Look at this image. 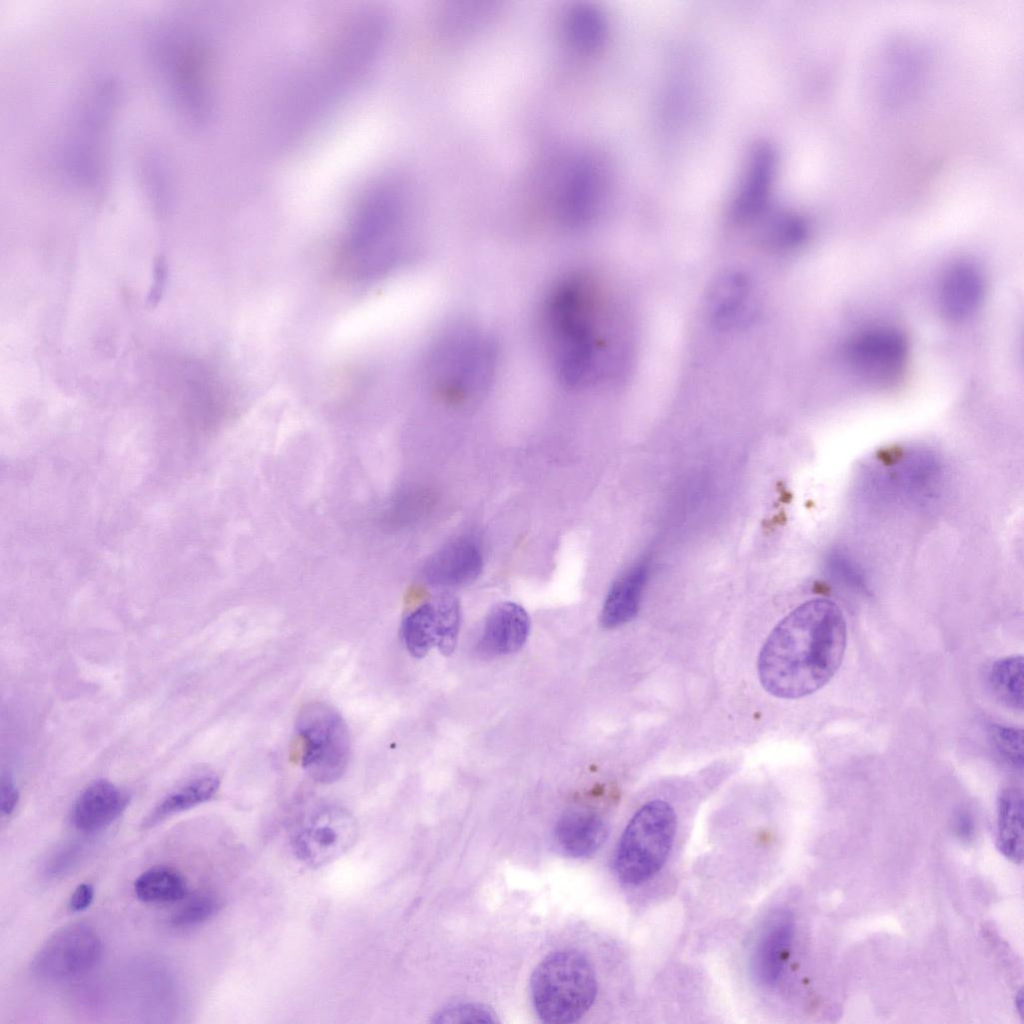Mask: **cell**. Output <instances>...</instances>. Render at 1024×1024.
<instances>
[{"mask_svg":"<svg viewBox=\"0 0 1024 1024\" xmlns=\"http://www.w3.org/2000/svg\"><path fill=\"white\" fill-rule=\"evenodd\" d=\"M997 847L1010 861L1023 860V799L1021 790L1004 789L997 804Z\"/></svg>","mask_w":1024,"mask_h":1024,"instance_id":"20","label":"cell"},{"mask_svg":"<svg viewBox=\"0 0 1024 1024\" xmlns=\"http://www.w3.org/2000/svg\"><path fill=\"white\" fill-rule=\"evenodd\" d=\"M496 1017L493 1011L478 1003H457L451 1004L434 1016L435 1023H494Z\"/></svg>","mask_w":1024,"mask_h":1024,"instance_id":"26","label":"cell"},{"mask_svg":"<svg viewBox=\"0 0 1024 1024\" xmlns=\"http://www.w3.org/2000/svg\"><path fill=\"white\" fill-rule=\"evenodd\" d=\"M597 978L589 959L574 949L546 956L530 979L535 1013L545 1023L565 1024L580 1020L593 1005Z\"/></svg>","mask_w":1024,"mask_h":1024,"instance_id":"3","label":"cell"},{"mask_svg":"<svg viewBox=\"0 0 1024 1024\" xmlns=\"http://www.w3.org/2000/svg\"><path fill=\"white\" fill-rule=\"evenodd\" d=\"M795 931L790 911L773 912L762 926L751 953V971L764 986L779 980L788 959Z\"/></svg>","mask_w":1024,"mask_h":1024,"instance_id":"12","label":"cell"},{"mask_svg":"<svg viewBox=\"0 0 1024 1024\" xmlns=\"http://www.w3.org/2000/svg\"><path fill=\"white\" fill-rule=\"evenodd\" d=\"M598 299L589 277L573 274L551 291L544 309L548 347L559 377L582 386L605 372V340L599 328Z\"/></svg>","mask_w":1024,"mask_h":1024,"instance_id":"2","label":"cell"},{"mask_svg":"<svg viewBox=\"0 0 1024 1024\" xmlns=\"http://www.w3.org/2000/svg\"><path fill=\"white\" fill-rule=\"evenodd\" d=\"M296 734L302 746L301 764L312 779L330 784L343 776L350 739L338 711L322 702L306 704L297 716Z\"/></svg>","mask_w":1024,"mask_h":1024,"instance_id":"5","label":"cell"},{"mask_svg":"<svg viewBox=\"0 0 1024 1024\" xmlns=\"http://www.w3.org/2000/svg\"><path fill=\"white\" fill-rule=\"evenodd\" d=\"M399 249L394 215L380 204L363 211L355 221L341 250V260L351 276L369 278L386 270Z\"/></svg>","mask_w":1024,"mask_h":1024,"instance_id":"6","label":"cell"},{"mask_svg":"<svg viewBox=\"0 0 1024 1024\" xmlns=\"http://www.w3.org/2000/svg\"><path fill=\"white\" fill-rule=\"evenodd\" d=\"M82 850L79 846L69 845L60 849L49 860L46 866L48 876L57 878L65 875L79 862Z\"/></svg>","mask_w":1024,"mask_h":1024,"instance_id":"29","label":"cell"},{"mask_svg":"<svg viewBox=\"0 0 1024 1024\" xmlns=\"http://www.w3.org/2000/svg\"><path fill=\"white\" fill-rule=\"evenodd\" d=\"M677 827L673 808L662 800L643 805L630 819L619 839L614 870L627 885L652 878L665 864Z\"/></svg>","mask_w":1024,"mask_h":1024,"instance_id":"4","label":"cell"},{"mask_svg":"<svg viewBox=\"0 0 1024 1024\" xmlns=\"http://www.w3.org/2000/svg\"><path fill=\"white\" fill-rule=\"evenodd\" d=\"M1016 1007L1019 1010V1014L1022 1016V1014H1023L1022 1013V1011H1023V994H1022V990H1020L1018 995L1016 996Z\"/></svg>","mask_w":1024,"mask_h":1024,"instance_id":"33","label":"cell"},{"mask_svg":"<svg viewBox=\"0 0 1024 1024\" xmlns=\"http://www.w3.org/2000/svg\"><path fill=\"white\" fill-rule=\"evenodd\" d=\"M989 684L1006 706L1023 709V657L1007 656L995 661L988 674Z\"/></svg>","mask_w":1024,"mask_h":1024,"instance_id":"24","label":"cell"},{"mask_svg":"<svg viewBox=\"0 0 1024 1024\" xmlns=\"http://www.w3.org/2000/svg\"><path fill=\"white\" fill-rule=\"evenodd\" d=\"M134 892L145 903H170L185 898L188 890L185 878L176 869L155 866L137 877Z\"/></svg>","mask_w":1024,"mask_h":1024,"instance_id":"23","label":"cell"},{"mask_svg":"<svg viewBox=\"0 0 1024 1024\" xmlns=\"http://www.w3.org/2000/svg\"><path fill=\"white\" fill-rule=\"evenodd\" d=\"M220 780L216 775L193 778L165 796L144 821L151 827L164 819L209 801L217 793Z\"/></svg>","mask_w":1024,"mask_h":1024,"instance_id":"22","label":"cell"},{"mask_svg":"<svg viewBox=\"0 0 1024 1024\" xmlns=\"http://www.w3.org/2000/svg\"><path fill=\"white\" fill-rule=\"evenodd\" d=\"M985 283L980 270L972 263L958 262L945 273L939 290L943 315L959 321L972 315L980 306Z\"/></svg>","mask_w":1024,"mask_h":1024,"instance_id":"16","label":"cell"},{"mask_svg":"<svg viewBox=\"0 0 1024 1024\" xmlns=\"http://www.w3.org/2000/svg\"><path fill=\"white\" fill-rule=\"evenodd\" d=\"M217 899L209 893L195 894L188 898L171 916L176 928H190L210 919L218 910Z\"/></svg>","mask_w":1024,"mask_h":1024,"instance_id":"25","label":"cell"},{"mask_svg":"<svg viewBox=\"0 0 1024 1024\" xmlns=\"http://www.w3.org/2000/svg\"><path fill=\"white\" fill-rule=\"evenodd\" d=\"M529 630V615L522 606L514 602L499 603L486 616L479 650L486 656L514 653L525 644Z\"/></svg>","mask_w":1024,"mask_h":1024,"instance_id":"14","label":"cell"},{"mask_svg":"<svg viewBox=\"0 0 1024 1024\" xmlns=\"http://www.w3.org/2000/svg\"><path fill=\"white\" fill-rule=\"evenodd\" d=\"M128 795L107 780L88 785L76 799L72 810L74 826L85 833L99 831L126 809Z\"/></svg>","mask_w":1024,"mask_h":1024,"instance_id":"15","label":"cell"},{"mask_svg":"<svg viewBox=\"0 0 1024 1024\" xmlns=\"http://www.w3.org/2000/svg\"><path fill=\"white\" fill-rule=\"evenodd\" d=\"M712 317L723 328L739 324L748 316L750 286L745 276H724L713 288L710 297Z\"/></svg>","mask_w":1024,"mask_h":1024,"instance_id":"21","label":"cell"},{"mask_svg":"<svg viewBox=\"0 0 1024 1024\" xmlns=\"http://www.w3.org/2000/svg\"><path fill=\"white\" fill-rule=\"evenodd\" d=\"M607 828L604 821L594 812L570 810L556 822L553 841L557 850L572 858L593 855L604 843Z\"/></svg>","mask_w":1024,"mask_h":1024,"instance_id":"18","label":"cell"},{"mask_svg":"<svg viewBox=\"0 0 1024 1024\" xmlns=\"http://www.w3.org/2000/svg\"><path fill=\"white\" fill-rule=\"evenodd\" d=\"M647 578L648 566L639 562L613 583L601 610L600 621L604 627L615 628L635 617Z\"/></svg>","mask_w":1024,"mask_h":1024,"instance_id":"19","label":"cell"},{"mask_svg":"<svg viewBox=\"0 0 1024 1024\" xmlns=\"http://www.w3.org/2000/svg\"><path fill=\"white\" fill-rule=\"evenodd\" d=\"M94 898V888L89 883L79 884L69 899V909L73 912L86 910Z\"/></svg>","mask_w":1024,"mask_h":1024,"instance_id":"30","label":"cell"},{"mask_svg":"<svg viewBox=\"0 0 1024 1024\" xmlns=\"http://www.w3.org/2000/svg\"><path fill=\"white\" fill-rule=\"evenodd\" d=\"M357 835V826L348 815L324 812L298 831L295 852L309 866H323L344 855L355 844Z\"/></svg>","mask_w":1024,"mask_h":1024,"instance_id":"11","label":"cell"},{"mask_svg":"<svg viewBox=\"0 0 1024 1024\" xmlns=\"http://www.w3.org/2000/svg\"><path fill=\"white\" fill-rule=\"evenodd\" d=\"M443 345L432 363L433 383L446 392H464L483 386L490 378L492 351L481 337L456 338Z\"/></svg>","mask_w":1024,"mask_h":1024,"instance_id":"10","label":"cell"},{"mask_svg":"<svg viewBox=\"0 0 1024 1024\" xmlns=\"http://www.w3.org/2000/svg\"><path fill=\"white\" fill-rule=\"evenodd\" d=\"M992 740L999 754L1015 769L1023 766L1022 730L994 725L991 727Z\"/></svg>","mask_w":1024,"mask_h":1024,"instance_id":"27","label":"cell"},{"mask_svg":"<svg viewBox=\"0 0 1024 1024\" xmlns=\"http://www.w3.org/2000/svg\"><path fill=\"white\" fill-rule=\"evenodd\" d=\"M461 625V606L458 599L444 594L424 603L405 617L402 638L408 652L415 658L424 657L434 646L441 653H453Z\"/></svg>","mask_w":1024,"mask_h":1024,"instance_id":"9","label":"cell"},{"mask_svg":"<svg viewBox=\"0 0 1024 1024\" xmlns=\"http://www.w3.org/2000/svg\"><path fill=\"white\" fill-rule=\"evenodd\" d=\"M847 626L840 607L813 599L785 616L764 642L757 662L762 687L782 699H798L824 687L845 654Z\"/></svg>","mask_w":1024,"mask_h":1024,"instance_id":"1","label":"cell"},{"mask_svg":"<svg viewBox=\"0 0 1024 1024\" xmlns=\"http://www.w3.org/2000/svg\"><path fill=\"white\" fill-rule=\"evenodd\" d=\"M102 944L97 933L83 923L55 931L33 957L32 971L42 979L59 981L91 970L100 960Z\"/></svg>","mask_w":1024,"mask_h":1024,"instance_id":"7","label":"cell"},{"mask_svg":"<svg viewBox=\"0 0 1024 1024\" xmlns=\"http://www.w3.org/2000/svg\"><path fill=\"white\" fill-rule=\"evenodd\" d=\"M775 168V156L768 147L760 146L752 152L732 206L736 220L748 221L761 213L770 193Z\"/></svg>","mask_w":1024,"mask_h":1024,"instance_id":"17","label":"cell"},{"mask_svg":"<svg viewBox=\"0 0 1024 1024\" xmlns=\"http://www.w3.org/2000/svg\"><path fill=\"white\" fill-rule=\"evenodd\" d=\"M956 830L964 840H969L974 834V823L971 816L967 812H961L957 816Z\"/></svg>","mask_w":1024,"mask_h":1024,"instance_id":"32","label":"cell"},{"mask_svg":"<svg viewBox=\"0 0 1024 1024\" xmlns=\"http://www.w3.org/2000/svg\"><path fill=\"white\" fill-rule=\"evenodd\" d=\"M845 356L852 371L867 384L888 387L902 377L908 359L904 336L896 329L876 327L848 342Z\"/></svg>","mask_w":1024,"mask_h":1024,"instance_id":"8","label":"cell"},{"mask_svg":"<svg viewBox=\"0 0 1024 1024\" xmlns=\"http://www.w3.org/2000/svg\"><path fill=\"white\" fill-rule=\"evenodd\" d=\"M18 802V791L10 776H3L1 781V812L10 815Z\"/></svg>","mask_w":1024,"mask_h":1024,"instance_id":"31","label":"cell"},{"mask_svg":"<svg viewBox=\"0 0 1024 1024\" xmlns=\"http://www.w3.org/2000/svg\"><path fill=\"white\" fill-rule=\"evenodd\" d=\"M483 568V554L478 541L458 537L435 552L428 560L424 575L438 587H457L473 582Z\"/></svg>","mask_w":1024,"mask_h":1024,"instance_id":"13","label":"cell"},{"mask_svg":"<svg viewBox=\"0 0 1024 1024\" xmlns=\"http://www.w3.org/2000/svg\"><path fill=\"white\" fill-rule=\"evenodd\" d=\"M805 224L793 217L779 219L774 223L769 240L774 246L791 248L800 245L806 238Z\"/></svg>","mask_w":1024,"mask_h":1024,"instance_id":"28","label":"cell"}]
</instances>
